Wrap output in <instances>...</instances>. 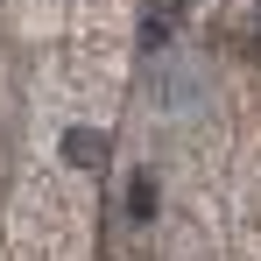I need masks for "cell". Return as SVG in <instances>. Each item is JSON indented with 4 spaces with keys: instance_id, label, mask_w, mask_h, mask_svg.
Instances as JSON below:
<instances>
[{
    "instance_id": "cell-1",
    "label": "cell",
    "mask_w": 261,
    "mask_h": 261,
    "mask_svg": "<svg viewBox=\"0 0 261 261\" xmlns=\"http://www.w3.org/2000/svg\"><path fill=\"white\" fill-rule=\"evenodd\" d=\"M106 155H113V141H106V134H64V163H78V170H99V163H106Z\"/></svg>"
},
{
    "instance_id": "cell-2",
    "label": "cell",
    "mask_w": 261,
    "mask_h": 261,
    "mask_svg": "<svg viewBox=\"0 0 261 261\" xmlns=\"http://www.w3.org/2000/svg\"><path fill=\"white\" fill-rule=\"evenodd\" d=\"M170 36H176V7H155V14L141 21V49H163Z\"/></svg>"
},
{
    "instance_id": "cell-3",
    "label": "cell",
    "mask_w": 261,
    "mask_h": 261,
    "mask_svg": "<svg viewBox=\"0 0 261 261\" xmlns=\"http://www.w3.org/2000/svg\"><path fill=\"white\" fill-rule=\"evenodd\" d=\"M127 212H134V219L155 212V176H134V184H127Z\"/></svg>"
}]
</instances>
